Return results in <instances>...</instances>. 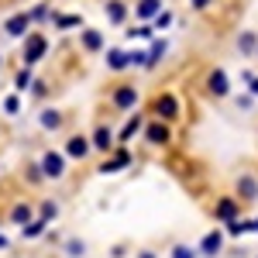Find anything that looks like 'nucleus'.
<instances>
[{"mask_svg":"<svg viewBox=\"0 0 258 258\" xmlns=\"http://www.w3.org/2000/svg\"><path fill=\"white\" fill-rule=\"evenodd\" d=\"M41 165H45V172L52 179H59L62 172H66V162H62V155H55V152H48V155L41 159Z\"/></svg>","mask_w":258,"mask_h":258,"instance_id":"f257e3e1","label":"nucleus"},{"mask_svg":"<svg viewBox=\"0 0 258 258\" xmlns=\"http://www.w3.org/2000/svg\"><path fill=\"white\" fill-rule=\"evenodd\" d=\"M114 103L127 110V107H135V103H138V93H135L131 86H124V90H117V93H114Z\"/></svg>","mask_w":258,"mask_h":258,"instance_id":"f03ea898","label":"nucleus"},{"mask_svg":"<svg viewBox=\"0 0 258 258\" xmlns=\"http://www.w3.org/2000/svg\"><path fill=\"white\" fill-rule=\"evenodd\" d=\"M86 152H90V145H86L83 138H73V141H69V155H73V159H83Z\"/></svg>","mask_w":258,"mask_h":258,"instance_id":"7ed1b4c3","label":"nucleus"},{"mask_svg":"<svg viewBox=\"0 0 258 258\" xmlns=\"http://www.w3.org/2000/svg\"><path fill=\"white\" fill-rule=\"evenodd\" d=\"M148 138L152 141H165L169 138V127H165V124H152V127H148Z\"/></svg>","mask_w":258,"mask_h":258,"instance_id":"20e7f679","label":"nucleus"},{"mask_svg":"<svg viewBox=\"0 0 258 258\" xmlns=\"http://www.w3.org/2000/svg\"><path fill=\"white\" fill-rule=\"evenodd\" d=\"M59 114L55 110H41V127H59Z\"/></svg>","mask_w":258,"mask_h":258,"instance_id":"39448f33","label":"nucleus"},{"mask_svg":"<svg viewBox=\"0 0 258 258\" xmlns=\"http://www.w3.org/2000/svg\"><path fill=\"white\" fill-rule=\"evenodd\" d=\"M41 52H45V41H41V38H31V48H28V62H35Z\"/></svg>","mask_w":258,"mask_h":258,"instance_id":"423d86ee","label":"nucleus"},{"mask_svg":"<svg viewBox=\"0 0 258 258\" xmlns=\"http://www.w3.org/2000/svg\"><path fill=\"white\" fill-rule=\"evenodd\" d=\"M210 86H214V93H227V80H224V73H214Z\"/></svg>","mask_w":258,"mask_h":258,"instance_id":"0eeeda50","label":"nucleus"},{"mask_svg":"<svg viewBox=\"0 0 258 258\" xmlns=\"http://www.w3.org/2000/svg\"><path fill=\"white\" fill-rule=\"evenodd\" d=\"M24 28H28V18H14L11 24H7V31H11V35H21Z\"/></svg>","mask_w":258,"mask_h":258,"instance_id":"6e6552de","label":"nucleus"},{"mask_svg":"<svg viewBox=\"0 0 258 258\" xmlns=\"http://www.w3.org/2000/svg\"><path fill=\"white\" fill-rule=\"evenodd\" d=\"M83 41H86L90 52H97V48H100V35H97V31H86V38H83Z\"/></svg>","mask_w":258,"mask_h":258,"instance_id":"1a4fd4ad","label":"nucleus"},{"mask_svg":"<svg viewBox=\"0 0 258 258\" xmlns=\"http://www.w3.org/2000/svg\"><path fill=\"white\" fill-rule=\"evenodd\" d=\"M11 217L18 220V224H24V220L31 217V210H28V207H18V210H14V214H11Z\"/></svg>","mask_w":258,"mask_h":258,"instance_id":"9d476101","label":"nucleus"},{"mask_svg":"<svg viewBox=\"0 0 258 258\" xmlns=\"http://www.w3.org/2000/svg\"><path fill=\"white\" fill-rule=\"evenodd\" d=\"M138 127H141V120H138V117H135V120H127V127H124V135H120V138H131V135H135Z\"/></svg>","mask_w":258,"mask_h":258,"instance_id":"9b49d317","label":"nucleus"},{"mask_svg":"<svg viewBox=\"0 0 258 258\" xmlns=\"http://www.w3.org/2000/svg\"><path fill=\"white\" fill-rule=\"evenodd\" d=\"M172 258H197V255H193V251H189L186 244H176V251H172Z\"/></svg>","mask_w":258,"mask_h":258,"instance_id":"f8f14e48","label":"nucleus"},{"mask_svg":"<svg viewBox=\"0 0 258 258\" xmlns=\"http://www.w3.org/2000/svg\"><path fill=\"white\" fill-rule=\"evenodd\" d=\"M214 248H220V234H210L207 244H203V251H214Z\"/></svg>","mask_w":258,"mask_h":258,"instance_id":"ddd939ff","label":"nucleus"},{"mask_svg":"<svg viewBox=\"0 0 258 258\" xmlns=\"http://www.w3.org/2000/svg\"><path fill=\"white\" fill-rule=\"evenodd\" d=\"M110 18H114V24L124 18V7H120V4H110Z\"/></svg>","mask_w":258,"mask_h":258,"instance_id":"4468645a","label":"nucleus"},{"mask_svg":"<svg viewBox=\"0 0 258 258\" xmlns=\"http://www.w3.org/2000/svg\"><path fill=\"white\" fill-rule=\"evenodd\" d=\"M107 145H110V135H107V131H100V135H97V148H107Z\"/></svg>","mask_w":258,"mask_h":258,"instance_id":"2eb2a0df","label":"nucleus"},{"mask_svg":"<svg viewBox=\"0 0 258 258\" xmlns=\"http://www.w3.org/2000/svg\"><path fill=\"white\" fill-rule=\"evenodd\" d=\"M110 66H117V69H120V66H124V55H120V52H114V55H110Z\"/></svg>","mask_w":258,"mask_h":258,"instance_id":"dca6fc26","label":"nucleus"},{"mask_svg":"<svg viewBox=\"0 0 258 258\" xmlns=\"http://www.w3.org/2000/svg\"><path fill=\"white\" fill-rule=\"evenodd\" d=\"M0 248H7V238H4V234H0Z\"/></svg>","mask_w":258,"mask_h":258,"instance_id":"f3484780","label":"nucleus"},{"mask_svg":"<svg viewBox=\"0 0 258 258\" xmlns=\"http://www.w3.org/2000/svg\"><path fill=\"white\" fill-rule=\"evenodd\" d=\"M203 4H207V0H197V7H203Z\"/></svg>","mask_w":258,"mask_h":258,"instance_id":"a211bd4d","label":"nucleus"}]
</instances>
